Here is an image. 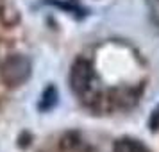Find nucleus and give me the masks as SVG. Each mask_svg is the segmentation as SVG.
Returning a JSON list of instances; mask_svg holds the SVG:
<instances>
[{"mask_svg":"<svg viewBox=\"0 0 159 152\" xmlns=\"http://www.w3.org/2000/svg\"><path fill=\"white\" fill-rule=\"evenodd\" d=\"M30 61L22 54H15V56H9L2 66H0V77L2 82L9 88H18L25 84L30 77Z\"/></svg>","mask_w":159,"mask_h":152,"instance_id":"nucleus-1","label":"nucleus"},{"mask_svg":"<svg viewBox=\"0 0 159 152\" xmlns=\"http://www.w3.org/2000/svg\"><path fill=\"white\" fill-rule=\"evenodd\" d=\"M70 88L77 97H82L89 91L91 82H93V68L86 59H77L72 65L70 70Z\"/></svg>","mask_w":159,"mask_h":152,"instance_id":"nucleus-2","label":"nucleus"},{"mask_svg":"<svg viewBox=\"0 0 159 152\" xmlns=\"http://www.w3.org/2000/svg\"><path fill=\"white\" fill-rule=\"evenodd\" d=\"M57 99H59L57 88L54 86V84L47 86L43 90V93H41L39 102H38V109H39V111H43V113L50 111V109H54L56 106H57Z\"/></svg>","mask_w":159,"mask_h":152,"instance_id":"nucleus-3","label":"nucleus"},{"mask_svg":"<svg viewBox=\"0 0 159 152\" xmlns=\"http://www.w3.org/2000/svg\"><path fill=\"white\" fill-rule=\"evenodd\" d=\"M61 152H86V145L79 134L70 132L61 140Z\"/></svg>","mask_w":159,"mask_h":152,"instance_id":"nucleus-4","label":"nucleus"},{"mask_svg":"<svg viewBox=\"0 0 159 152\" xmlns=\"http://www.w3.org/2000/svg\"><path fill=\"white\" fill-rule=\"evenodd\" d=\"M113 152H148V149H147L143 143H139L138 140L123 138V140H118L115 143Z\"/></svg>","mask_w":159,"mask_h":152,"instance_id":"nucleus-5","label":"nucleus"},{"mask_svg":"<svg viewBox=\"0 0 159 152\" xmlns=\"http://www.w3.org/2000/svg\"><path fill=\"white\" fill-rule=\"evenodd\" d=\"M156 125H159V108H156V111H154V115L150 118V127L156 129Z\"/></svg>","mask_w":159,"mask_h":152,"instance_id":"nucleus-6","label":"nucleus"}]
</instances>
